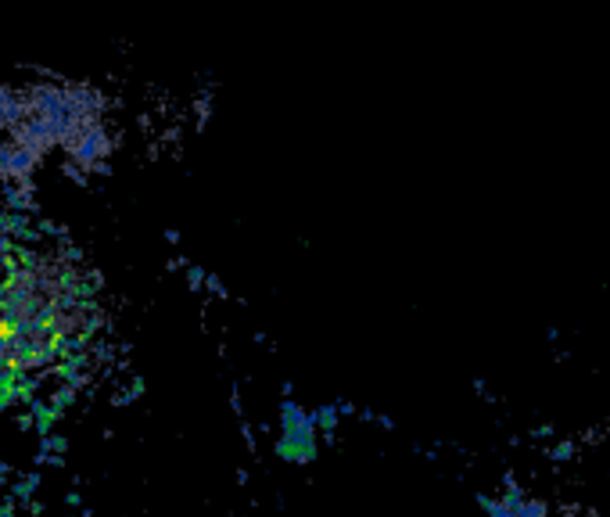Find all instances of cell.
I'll use <instances>...</instances> for the list:
<instances>
[{"instance_id": "6da1fadb", "label": "cell", "mask_w": 610, "mask_h": 517, "mask_svg": "<svg viewBox=\"0 0 610 517\" xmlns=\"http://www.w3.org/2000/svg\"><path fill=\"white\" fill-rule=\"evenodd\" d=\"M97 327V288L58 241L0 248V381H40L69 367Z\"/></svg>"}, {"instance_id": "7a4b0ae2", "label": "cell", "mask_w": 610, "mask_h": 517, "mask_svg": "<svg viewBox=\"0 0 610 517\" xmlns=\"http://www.w3.org/2000/svg\"><path fill=\"white\" fill-rule=\"evenodd\" d=\"M119 130L108 97L90 83L58 76L0 83V187L36 184L47 169L94 176L108 169Z\"/></svg>"}]
</instances>
